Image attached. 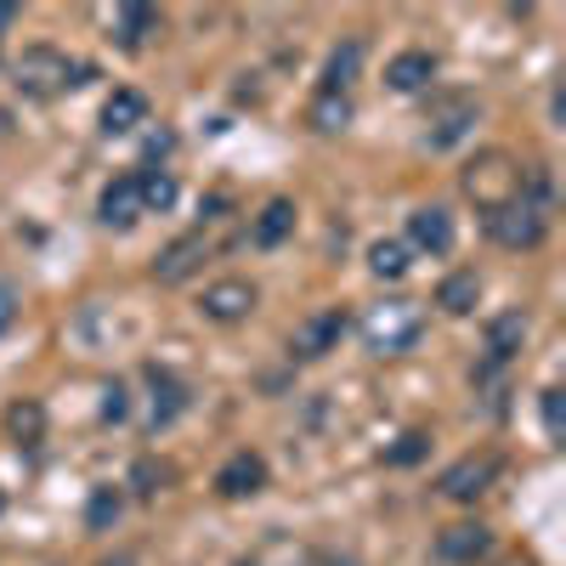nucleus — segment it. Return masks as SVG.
<instances>
[{
  "label": "nucleus",
  "mask_w": 566,
  "mask_h": 566,
  "mask_svg": "<svg viewBox=\"0 0 566 566\" xmlns=\"http://www.w3.org/2000/svg\"><path fill=\"white\" fill-rule=\"evenodd\" d=\"M408 266H413V250H408L402 239H374V244H368V272H374V277L397 283V277H408Z\"/></svg>",
  "instance_id": "nucleus-24"
},
{
  "label": "nucleus",
  "mask_w": 566,
  "mask_h": 566,
  "mask_svg": "<svg viewBox=\"0 0 566 566\" xmlns=\"http://www.w3.org/2000/svg\"><path fill=\"white\" fill-rule=\"evenodd\" d=\"M476 301H482L476 266H459V272H448V277L437 283V306H442L448 317H470V312H476Z\"/></svg>",
  "instance_id": "nucleus-20"
},
{
  "label": "nucleus",
  "mask_w": 566,
  "mask_h": 566,
  "mask_svg": "<svg viewBox=\"0 0 566 566\" xmlns=\"http://www.w3.org/2000/svg\"><path fill=\"white\" fill-rule=\"evenodd\" d=\"M538 408H544L549 442H560V431H566V391H560V386H544V391H538Z\"/></svg>",
  "instance_id": "nucleus-27"
},
{
  "label": "nucleus",
  "mask_w": 566,
  "mask_h": 566,
  "mask_svg": "<svg viewBox=\"0 0 566 566\" xmlns=\"http://www.w3.org/2000/svg\"><path fill=\"white\" fill-rule=\"evenodd\" d=\"M493 555V533L488 522H453L437 533V560L442 566H482Z\"/></svg>",
  "instance_id": "nucleus-9"
},
{
  "label": "nucleus",
  "mask_w": 566,
  "mask_h": 566,
  "mask_svg": "<svg viewBox=\"0 0 566 566\" xmlns=\"http://www.w3.org/2000/svg\"><path fill=\"white\" fill-rule=\"evenodd\" d=\"M103 566H130V560H103Z\"/></svg>",
  "instance_id": "nucleus-34"
},
{
  "label": "nucleus",
  "mask_w": 566,
  "mask_h": 566,
  "mask_svg": "<svg viewBox=\"0 0 566 566\" xmlns=\"http://www.w3.org/2000/svg\"><path fill=\"white\" fill-rule=\"evenodd\" d=\"M154 34H165V12H159V7H142V0H130V7L114 12V45H119V52H142Z\"/></svg>",
  "instance_id": "nucleus-14"
},
{
  "label": "nucleus",
  "mask_w": 566,
  "mask_h": 566,
  "mask_svg": "<svg viewBox=\"0 0 566 566\" xmlns=\"http://www.w3.org/2000/svg\"><path fill=\"white\" fill-rule=\"evenodd\" d=\"M205 261H210V232L193 227V232H181V239H170V244L154 255V277H159V283H187Z\"/></svg>",
  "instance_id": "nucleus-8"
},
{
  "label": "nucleus",
  "mask_w": 566,
  "mask_h": 566,
  "mask_svg": "<svg viewBox=\"0 0 566 566\" xmlns=\"http://www.w3.org/2000/svg\"><path fill=\"white\" fill-rule=\"evenodd\" d=\"M306 125L323 130V136H335L352 125V97H328V91H317V97L306 103Z\"/></svg>",
  "instance_id": "nucleus-25"
},
{
  "label": "nucleus",
  "mask_w": 566,
  "mask_h": 566,
  "mask_svg": "<svg viewBox=\"0 0 566 566\" xmlns=\"http://www.w3.org/2000/svg\"><path fill=\"white\" fill-rule=\"evenodd\" d=\"M476 97L470 91H437L431 108H424V148H459L476 125Z\"/></svg>",
  "instance_id": "nucleus-4"
},
{
  "label": "nucleus",
  "mask_w": 566,
  "mask_h": 566,
  "mask_svg": "<svg viewBox=\"0 0 566 566\" xmlns=\"http://www.w3.org/2000/svg\"><path fill=\"white\" fill-rule=\"evenodd\" d=\"M424 453H431V437H424V431H408V437H397V448H386V464L408 470V464H419Z\"/></svg>",
  "instance_id": "nucleus-28"
},
{
  "label": "nucleus",
  "mask_w": 566,
  "mask_h": 566,
  "mask_svg": "<svg viewBox=\"0 0 566 566\" xmlns=\"http://www.w3.org/2000/svg\"><path fill=\"white\" fill-rule=\"evenodd\" d=\"M136 193H142V216H165V210H176L181 187L170 170H136Z\"/></svg>",
  "instance_id": "nucleus-23"
},
{
  "label": "nucleus",
  "mask_w": 566,
  "mask_h": 566,
  "mask_svg": "<svg viewBox=\"0 0 566 566\" xmlns=\"http://www.w3.org/2000/svg\"><path fill=\"white\" fill-rule=\"evenodd\" d=\"M12 23H18V7H0V34H7Z\"/></svg>",
  "instance_id": "nucleus-32"
},
{
  "label": "nucleus",
  "mask_w": 566,
  "mask_h": 566,
  "mask_svg": "<svg viewBox=\"0 0 566 566\" xmlns=\"http://www.w3.org/2000/svg\"><path fill=\"white\" fill-rule=\"evenodd\" d=\"M125 413H130V397H125V386L114 380V386L103 391V419H108V424H119Z\"/></svg>",
  "instance_id": "nucleus-30"
},
{
  "label": "nucleus",
  "mask_w": 566,
  "mask_h": 566,
  "mask_svg": "<svg viewBox=\"0 0 566 566\" xmlns=\"http://www.w3.org/2000/svg\"><path fill=\"white\" fill-rule=\"evenodd\" d=\"M464 199H476V210L482 216H493V210H504L515 193H522V165H515L504 148H488V154H476L464 165Z\"/></svg>",
  "instance_id": "nucleus-3"
},
{
  "label": "nucleus",
  "mask_w": 566,
  "mask_h": 566,
  "mask_svg": "<svg viewBox=\"0 0 566 566\" xmlns=\"http://www.w3.org/2000/svg\"><path fill=\"white\" fill-rule=\"evenodd\" d=\"M148 125V97L142 91H130V85H119L114 97L103 103V130L108 136H130V130H142Z\"/></svg>",
  "instance_id": "nucleus-21"
},
{
  "label": "nucleus",
  "mask_w": 566,
  "mask_h": 566,
  "mask_svg": "<svg viewBox=\"0 0 566 566\" xmlns=\"http://www.w3.org/2000/svg\"><path fill=\"white\" fill-rule=\"evenodd\" d=\"M522 340H527V312H522V306L499 312V317L488 323V363H493V368H504L515 352H522Z\"/></svg>",
  "instance_id": "nucleus-19"
},
{
  "label": "nucleus",
  "mask_w": 566,
  "mask_h": 566,
  "mask_svg": "<svg viewBox=\"0 0 566 566\" xmlns=\"http://www.w3.org/2000/svg\"><path fill=\"white\" fill-rule=\"evenodd\" d=\"M261 488H266V459L250 453V448H239V453H232V459L216 470V493L232 499V504H239V499H255Z\"/></svg>",
  "instance_id": "nucleus-11"
},
{
  "label": "nucleus",
  "mask_w": 566,
  "mask_h": 566,
  "mask_svg": "<svg viewBox=\"0 0 566 566\" xmlns=\"http://www.w3.org/2000/svg\"><path fill=\"white\" fill-rule=\"evenodd\" d=\"M493 566H533V560H527V555H499Z\"/></svg>",
  "instance_id": "nucleus-33"
},
{
  "label": "nucleus",
  "mask_w": 566,
  "mask_h": 566,
  "mask_svg": "<svg viewBox=\"0 0 566 566\" xmlns=\"http://www.w3.org/2000/svg\"><path fill=\"white\" fill-rule=\"evenodd\" d=\"M148 391H154V402H148V431H165V424H176V419L187 413V386L176 380L170 368H148Z\"/></svg>",
  "instance_id": "nucleus-16"
},
{
  "label": "nucleus",
  "mask_w": 566,
  "mask_h": 566,
  "mask_svg": "<svg viewBox=\"0 0 566 566\" xmlns=\"http://www.w3.org/2000/svg\"><path fill=\"white\" fill-rule=\"evenodd\" d=\"M357 335H363V346H368L374 357H402V352H413L419 335H424V306L408 301V295L374 301V306H363V317H357Z\"/></svg>",
  "instance_id": "nucleus-1"
},
{
  "label": "nucleus",
  "mask_w": 566,
  "mask_h": 566,
  "mask_svg": "<svg viewBox=\"0 0 566 566\" xmlns=\"http://www.w3.org/2000/svg\"><path fill=\"white\" fill-rule=\"evenodd\" d=\"M295 216H301L295 199H266L261 216L250 221V244H255V250H277V244L295 232Z\"/></svg>",
  "instance_id": "nucleus-18"
},
{
  "label": "nucleus",
  "mask_w": 566,
  "mask_h": 566,
  "mask_svg": "<svg viewBox=\"0 0 566 566\" xmlns=\"http://www.w3.org/2000/svg\"><path fill=\"white\" fill-rule=\"evenodd\" d=\"M255 301H261V290H255L250 277H221V283H210V290H205L199 312L210 323H244L255 312Z\"/></svg>",
  "instance_id": "nucleus-10"
},
{
  "label": "nucleus",
  "mask_w": 566,
  "mask_h": 566,
  "mask_svg": "<svg viewBox=\"0 0 566 566\" xmlns=\"http://www.w3.org/2000/svg\"><path fill=\"white\" fill-rule=\"evenodd\" d=\"M85 80H91V63H74L69 52H57V45H29V52L12 63V85L29 103H52L69 85H85Z\"/></svg>",
  "instance_id": "nucleus-2"
},
{
  "label": "nucleus",
  "mask_w": 566,
  "mask_h": 566,
  "mask_svg": "<svg viewBox=\"0 0 566 566\" xmlns=\"http://www.w3.org/2000/svg\"><path fill=\"white\" fill-rule=\"evenodd\" d=\"M97 221H103V227H114V232H130V227L142 221L136 170H125V176H114V181L103 187V199H97Z\"/></svg>",
  "instance_id": "nucleus-13"
},
{
  "label": "nucleus",
  "mask_w": 566,
  "mask_h": 566,
  "mask_svg": "<svg viewBox=\"0 0 566 566\" xmlns=\"http://www.w3.org/2000/svg\"><path fill=\"white\" fill-rule=\"evenodd\" d=\"M119 510H125L119 488H97V493H91V504H85V527H91V533H108V527L119 522Z\"/></svg>",
  "instance_id": "nucleus-26"
},
{
  "label": "nucleus",
  "mask_w": 566,
  "mask_h": 566,
  "mask_svg": "<svg viewBox=\"0 0 566 566\" xmlns=\"http://www.w3.org/2000/svg\"><path fill=\"white\" fill-rule=\"evenodd\" d=\"M363 57H368V45H363L357 34H346V40L335 45V52H328L317 91H328V97H346V91H352V80L363 74Z\"/></svg>",
  "instance_id": "nucleus-17"
},
{
  "label": "nucleus",
  "mask_w": 566,
  "mask_h": 566,
  "mask_svg": "<svg viewBox=\"0 0 566 566\" xmlns=\"http://www.w3.org/2000/svg\"><path fill=\"white\" fill-rule=\"evenodd\" d=\"M7 437H12L18 448H40V442H45V408H40L34 397H18V402L7 408Z\"/></svg>",
  "instance_id": "nucleus-22"
},
{
  "label": "nucleus",
  "mask_w": 566,
  "mask_h": 566,
  "mask_svg": "<svg viewBox=\"0 0 566 566\" xmlns=\"http://www.w3.org/2000/svg\"><path fill=\"white\" fill-rule=\"evenodd\" d=\"M130 482H136V493L142 499H154L165 482H170V464H154V459H136V470H130Z\"/></svg>",
  "instance_id": "nucleus-29"
},
{
  "label": "nucleus",
  "mask_w": 566,
  "mask_h": 566,
  "mask_svg": "<svg viewBox=\"0 0 566 566\" xmlns=\"http://www.w3.org/2000/svg\"><path fill=\"white\" fill-rule=\"evenodd\" d=\"M12 323H18V290H12V283H0V335H7Z\"/></svg>",
  "instance_id": "nucleus-31"
},
{
  "label": "nucleus",
  "mask_w": 566,
  "mask_h": 566,
  "mask_svg": "<svg viewBox=\"0 0 566 566\" xmlns=\"http://www.w3.org/2000/svg\"><path fill=\"white\" fill-rule=\"evenodd\" d=\"M482 227H488V239H493L499 250H538L544 232H549V216H538V210L522 205V199H510L504 210L482 216Z\"/></svg>",
  "instance_id": "nucleus-6"
},
{
  "label": "nucleus",
  "mask_w": 566,
  "mask_h": 566,
  "mask_svg": "<svg viewBox=\"0 0 566 566\" xmlns=\"http://www.w3.org/2000/svg\"><path fill=\"white\" fill-rule=\"evenodd\" d=\"M437 52H397L391 63H386V85L397 91V97H413V91H431V80H437Z\"/></svg>",
  "instance_id": "nucleus-15"
},
{
  "label": "nucleus",
  "mask_w": 566,
  "mask_h": 566,
  "mask_svg": "<svg viewBox=\"0 0 566 566\" xmlns=\"http://www.w3.org/2000/svg\"><path fill=\"white\" fill-rule=\"evenodd\" d=\"M346 335V312L340 306H328V312H312L306 323H295V335H290V357L295 363H317L340 346Z\"/></svg>",
  "instance_id": "nucleus-7"
},
{
  "label": "nucleus",
  "mask_w": 566,
  "mask_h": 566,
  "mask_svg": "<svg viewBox=\"0 0 566 566\" xmlns=\"http://www.w3.org/2000/svg\"><path fill=\"white\" fill-rule=\"evenodd\" d=\"M453 216L442 210V205H419L413 216H408V250H424V255H448L453 250Z\"/></svg>",
  "instance_id": "nucleus-12"
},
{
  "label": "nucleus",
  "mask_w": 566,
  "mask_h": 566,
  "mask_svg": "<svg viewBox=\"0 0 566 566\" xmlns=\"http://www.w3.org/2000/svg\"><path fill=\"white\" fill-rule=\"evenodd\" d=\"M499 470H504V459L488 448V453H464V459H453L442 476H437V493L448 499V504H476L493 482H499Z\"/></svg>",
  "instance_id": "nucleus-5"
}]
</instances>
